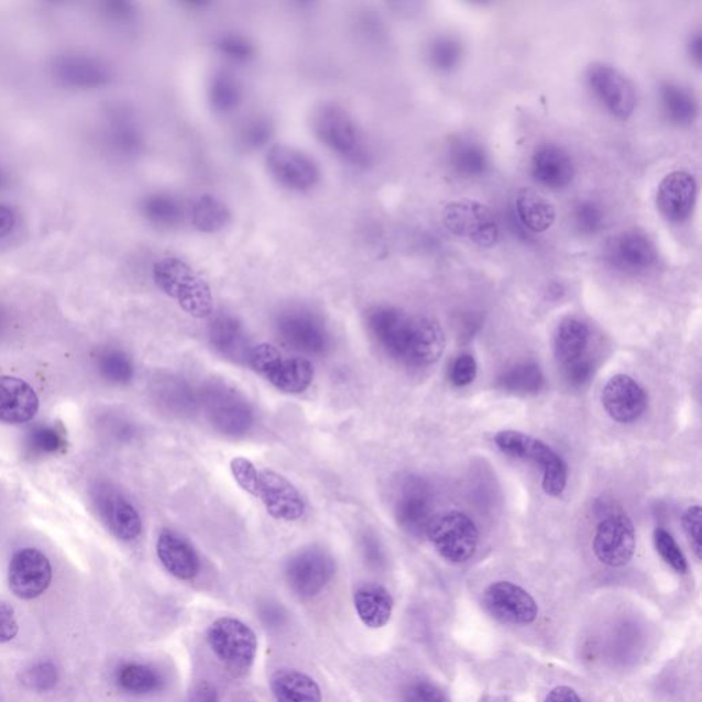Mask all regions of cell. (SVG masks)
<instances>
[{
	"mask_svg": "<svg viewBox=\"0 0 702 702\" xmlns=\"http://www.w3.org/2000/svg\"><path fill=\"white\" fill-rule=\"evenodd\" d=\"M9 184V175L6 174L3 168H0V189L6 188Z\"/></svg>",
	"mask_w": 702,
	"mask_h": 702,
	"instance_id": "60",
	"label": "cell"
},
{
	"mask_svg": "<svg viewBox=\"0 0 702 702\" xmlns=\"http://www.w3.org/2000/svg\"><path fill=\"white\" fill-rule=\"evenodd\" d=\"M311 130L322 146L342 158L344 163L366 168L373 153L359 122L348 109L336 102L316 106L310 117Z\"/></svg>",
	"mask_w": 702,
	"mask_h": 702,
	"instance_id": "2",
	"label": "cell"
},
{
	"mask_svg": "<svg viewBox=\"0 0 702 702\" xmlns=\"http://www.w3.org/2000/svg\"><path fill=\"white\" fill-rule=\"evenodd\" d=\"M688 54L690 59L698 66L701 65L702 61V36L701 31H695L692 36L689 37L688 42Z\"/></svg>",
	"mask_w": 702,
	"mask_h": 702,
	"instance_id": "59",
	"label": "cell"
},
{
	"mask_svg": "<svg viewBox=\"0 0 702 702\" xmlns=\"http://www.w3.org/2000/svg\"><path fill=\"white\" fill-rule=\"evenodd\" d=\"M153 278L155 286L188 316L206 319L213 315V294L209 284L183 260L161 259L153 267Z\"/></svg>",
	"mask_w": 702,
	"mask_h": 702,
	"instance_id": "3",
	"label": "cell"
},
{
	"mask_svg": "<svg viewBox=\"0 0 702 702\" xmlns=\"http://www.w3.org/2000/svg\"><path fill=\"white\" fill-rule=\"evenodd\" d=\"M445 349L446 336L442 326L430 317H416L414 341L405 365L427 368L437 364Z\"/></svg>",
	"mask_w": 702,
	"mask_h": 702,
	"instance_id": "28",
	"label": "cell"
},
{
	"mask_svg": "<svg viewBox=\"0 0 702 702\" xmlns=\"http://www.w3.org/2000/svg\"><path fill=\"white\" fill-rule=\"evenodd\" d=\"M682 527L684 534L692 546L693 553L701 560L702 557V529H701V506L692 505L684 509L682 515Z\"/></svg>",
	"mask_w": 702,
	"mask_h": 702,
	"instance_id": "50",
	"label": "cell"
},
{
	"mask_svg": "<svg viewBox=\"0 0 702 702\" xmlns=\"http://www.w3.org/2000/svg\"><path fill=\"white\" fill-rule=\"evenodd\" d=\"M217 52L222 57L232 61V63L246 64L252 61L255 55V47L248 37L238 35V33H227L219 37L216 42Z\"/></svg>",
	"mask_w": 702,
	"mask_h": 702,
	"instance_id": "48",
	"label": "cell"
},
{
	"mask_svg": "<svg viewBox=\"0 0 702 702\" xmlns=\"http://www.w3.org/2000/svg\"><path fill=\"white\" fill-rule=\"evenodd\" d=\"M698 180L687 171H673L661 178L656 193L660 215L673 224H681L692 216L698 202Z\"/></svg>",
	"mask_w": 702,
	"mask_h": 702,
	"instance_id": "20",
	"label": "cell"
},
{
	"mask_svg": "<svg viewBox=\"0 0 702 702\" xmlns=\"http://www.w3.org/2000/svg\"><path fill=\"white\" fill-rule=\"evenodd\" d=\"M354 608L366 627L382 628L392 618L394 600L381 584L365 583L354 592Z\"/></svg>",
	"mask_w": 702,
	"mask_h": 702,
	"instance_id": "30",
	"label": "cell"
},
{
	"mask_svg": "<svg viewBox=\"0 0 702 702\" xmlns=\"http://www.w3.org/2000/svg\"><path fill=\"white\" fill-rule=\"evenodd\" d=\"M662 114L673 125H690L698 119L699 100L692 89L677 81H662L659 87Z\"/></svg>",
	"mask_w": 702,
	"mask_h": 702,
	"instance_id": "31",
	"label": "cell"
},
{
	"mask_svg": "<svg viewBox=\"0 0 702 702\" xmlns=\"http://www.w3.org/2000/svg\"><path fill=\"white\" fill-rule=\"evenodd\" d=\"M516 215L522 226L535 233L550 230L557 216L553 204L533 189H522L517 194Z\"/></svg>",
	"mask_w": 702,
	"mask_h": 702,
	"instance_id": "37",
	"label": "cell"
},
{
	"mask_svg": "<svg viewBox=\"0 0 702 702\" xmlns=\"http://www.w3.org/2000/svg\"><path fill=\"white\" fill-rule=\"evenodd\" d=\"M494 442L504 454L514 459L531 461L542 470V489L550 497H560L566 492L568 468L562 457L544 440L529 434L505 430L495 434Z\"/></svg>",
	"mask_w": 702,
	"mask_h": 702,
	"instance_id": "6",
	"label": "cell"
},
{
	"mask_svg": "<svg viewBox=\"0 0 702 702\" xmlns=\"http://www.w3.org/2000/svg\"><path fill=\"white\" fill-rule=\"evenodd\" d=\"M188 219L195 230L202 233H219L232 220L231 209L224 200L211 194L199 195L188 209Z\"/></svg>",
	"mask_w": 702,
	"mask_h": 702,
	"instance_id": "36",
	"label": "cell"
},
{
	"mask_svg": "<svg viewBox=\"0 0 702 702\" xmlns=\"http://www.w3.org/2000/svg\"><path fill=\"white\" fill-rule=\"evenodd\" d=\"M366 326L379 349L405 365L414 341L416 316L395 306L381 305L370 310Z\"/></svg>",
	"mask_w": 702,
	"mask_h": 702,
	"instance_id": "10",
	"label": "cell"
},
{
	"mask_svg": "<svg viewBox=\"0 0 702 702\" xmlns=\"http://www.w3.org/2000/svg\"><path fill=\"white\" fill-rule=\"evenodd\" d=\"M484 608L498 622L527 626L538 617V604L527 590L508 581L490 584L483 593Z\"/></svg>",
	"mask_w": 702,
	"mask_h": 702,
	"instance_id": "18",
	"label": "cell"
},
{
	"mask_svg": "<svg viewBox=\"0 0 702 702\" xmlns=\"http://www.w3.org/2000/svg\"><path fill=\"white\" fill-rule=\"evenodd\" d=\"M545 702H582V700L572 688L557 687L546 695Z\"/></svg>",
	"mask_w": 702,
	"mask_h": 702,
	"instance_id": "58",
	"label": "cell"
},
{
	"mask_svg": "<svg viewBox=\"0 0 702 702\" xmlns=\"http://www.w3.org/2000/svg\"><path fill=\"white\" fill-rule=\"evenodd\" d=\"M158 560L172 577L180 581H193L200 572V559L197 549L183 535L163 529L157 538Z\"/></svg>",
	"mask_w": 702,
	"mask_h": 702,
	"instance_id": "26",
	"label": "cell"
},
{
	"mask_svg": "<svg viewBox=\"0 0 702 702\" xmlns=\"http://www.w3.org/2000/svg\"><path fill=\"white\" fill-rule=\"evenodd\" d=\"M53 568L46 556L36 549L17 551L9 567V586L15 597L35 600L52 583Z\"/></svg>",
	"mask_w": 702,
	"mask_h": 702,
	"instance_id": "19",
	"label": "cell"
},
{
	"mask_svg": "<svg viewBox=\"0 0 702 702\" xmlns=\"http://www.w3.org/2000/svg\"><path fill=\"white\" fill-rule=\"evenodd\" d=\"M498 386L506 393L537 394L544 386V373L535 362H519L498 377Z\"/></svg>",
	"mask_w": 702,
	"mask_h": 702,
	"instance_id": "41",
	"label": "cell"
},
{
	"mask_svg": "<svg viewBox=\"0 0 702 702\" xmlns=\"http://www.w3.org/2000/svg\"><path fill=\"white\" fill-rule=\"evenodd\" d=\"M590 91L610 114L628 120L637 109L638 95L633 81L610 64L594 63L586 70Z\"/></svg>",
	"mask_w": 702,
	"mask_h": 702,
	"instance_id": "13",
	"label": "cell"
},
{
	"mask_svg": "<svg viewBox=\"0 0 702 702\" xmlns=\"http://www.w3.org/2000/svg\"><path fill=\"white\" fill-rule=\"evenodd\" d=\"M99 370L109 382L116 384L130 383L135 375V368L130 357L119 350L106 351L100 357Z\"/></svg>",
	"mask_w": 702,
	"mask_h": 702,
	"instance_id": "45",
	"label": "cell"
},
{
	"mask_svg": "<svg viewBox=\"0 0 702 702\" xmlns=\"http://www.w3.org/2000/svg\"><path fill=\"white\" fill-rule=\"evenodd\" d=\"M426 535L438 553L453 564H462L476 553L479 529L475 522L460 511L434 515Z\"/></svg>",
	"mask_w": 702,
	"mask_h": 702,
	"instance_id": "9",
	"label": "cell"
},
{
	"mask_svg": "<svg viewBox=\"0 0 702 702\" xmlns=\"http://www.w3.org/2000/svg\"><path fill=\"white\" fill-rule=\"evenodd\" d=\"M208 100L216 114L230 116L235 113L243 102L241 83L228 72H217L209 81Z\"/></svg>",
	"mask_w": 702,
	"mask_h": 702,
	"instance_id": "39",
	"label": "cell"
},
{
	"mask_svg": "<svg viewBox=\"0 0 702 702\" xmlns=\"http://www.w3.org/2000/svg\"><path fill=\"white\" fill-rule=\"evenodd\" d=\"M188 702H219V695L210 683L200 682L193 689Z\"/></svg>",
	"mask_w": 702,
	"mask_h": 702,
	"instance_id": "57",
	"label": "cell"
},
{
	"mask_svg": "<svg viewBox=\"0 0 702 702\" xmlns=\"http://www.w3.org/2000/svg\"><path fill=\"white\" fill-rule=\"evenodd\" d=\"M478 375V362L475 357L471 354H461L457 357L451 365L450 381L457 387L470 386Z\"/></svg>",
	"mask_w": 702,
	"mask_h": 702,
	"instance_id": "51",
	"label": "cell"
},
{
	"mask_svg": "<svg viewBox=\"0 0 702 702\" xmlns=\"http://www.w3.org/2000/svg\"><path fill=\"white\" fill-rule=\"evenodd\" d=\"M230 472L238 486L259 500L272 519L286 523L303 519L306 512L304 495L282 473L261 468L243 456L233 457Z\"/></svg>",
	"mask_w": 702,
	"mask_h": 702,
	"instance_id": "1",
	"label": "cell"
},
{
	"mask_svg": "<svg viewBox=\"0 0 702 702\" xmlns=\"http://www.w3.org/2000/svg\"><path fill=\"white\" fill-rule=\"evenodd\" d=\"M403 702H449L448 695L436 683L416 679L406 684L403 692Z\"/></svg>",
	"mask_w": 702,
	"mask_h": 702,
	"instance_id": "49",
	"label": "cell"
},
{
	"mask_svg": "<svg viewBox=\"0 0 702 702\" xmlns=\"http://www.w3.org/2000/svg\"><path fill=\"white\" fill-rule=\"evenodd\" d=\"M442 219L446 230L478 246L492 248L498 242L497 220L486 205L476 200H453L445 206Z\"/></svg>",
	"mask_w": 702,
	"mask_h": 702,
	"instance_id": "11",
	"label": "cell"
},
{
	"mask_svg": "<svg viewBox=\"0 0 702 702\" xmlns=\"http://www.w3.org/2000/svg\"><path fill=\"white\" fill-rule=\"evenodd\" d=\"M590 342V328L579 317H566L557 326L555 333V354L562 366L586 355Z\"/></svg>",
	"mask_w": 702,
	"mask_h": 702,
	"instance_id": "35",
	"label": "cell"
},
{
	"mask_svg": "<svg viewBox=\"0 0 702 702\" xmlns=\"http://www.w3.org/2000/svg\"><path fill=\"white\" fill-rule=\"evenodd\" d=\"M562 368H564L567 382L570 383L571 386L575 387L586 384L590 379H592L594 372L593 362L588 359V355H584L582 359L573 361L571 364H567Z\"/></svg>",
	"mask_w": 702,
	"mask_h": 702,
	"instance_id": "52",
	"label": "cell"
},
{
	"mask_svg": "<svg viewBox=\"0 0 702 702\" xmlns=\"http://www.w3.org/2000/svg\"><path fill=\"white\" fill-rule=\"evenodd\" d=\"M275 328L281 341L295 353L320 357L331 348V333L321 316L314 310L294 306L277 315Z\"/></svg>",
	"mask_w": 702,
	"mask_h": 702,
	"instance_id": "7",
	"label": "cell"
},
{
	"mask_svg": "<svg viewBox=\"0 0 702 702\" xmlns=\"http://www.w3.org/2000/svg\"><path fill=\"white\" fill-rule=\"evenodd\" d=\"M50 70L57 85L80 91L108 87L114 79L113 68L105 59L81 52L55 55Z\"/></svg>",
	"mask_w": 702,
	"mask_h": 702,
	"instance_id": "14",
	"label": "cell"
},
{
	"mask_svg": "<svg viewBox=\"0 0 702 702\" xmlns=\"http://www.w3.org/2000/svg\"><path fill=\"white\" fill-rule=\"evenodd\" d=\"M37 410L39 397L30 384L19 377L0 376V423L24 425Z\"/></svg>",
	"mask_w": 702,
	"mask_h": 702,
	"instance_id": "27",
	"label": "cell"
},
{
	"mask_svg": "<svg viewBox=\"0 0 702 702\" xmlns=\"http://www.w3.org/2000/svg\"><path fill=\"white\" fill-rule=\"evenodd\" d=\"M265 164L273 180L288 191L309 193L321 182L319 164L310 155L287 144H275L270 147L265 155Z\"/></svg>",
	"mask_w": 702,
	"mask_h": 702,
	"instance_id": "12",
	"label": "cell"
},
{
	"mask_svg": "<svg viewBox=\"0 0 702 702\" xmlns=\"http://www.w3.org/2000/svg\"><path fill=\"white\" fill-rule=\"evenodd\" d=\"M208 643L222 665L235 676L248 672L257 656L255 633L246 623L235 617H220L211 623Z\"/></svg>",
	"mask_w": 702,
	"mask_h": 702,
	"instance_id": "8",
	"label": "cell"
},
{
	"mask_svg": "<svg viewBox=\"0 0 702 702\" xmlns=\"http://www.w3.org/2000/svg\"><path fill=\"white\" fill-rule=\"evenodd\" d=\"M333 557L321 548L300 550L288 560L286 581L300 597H315L327 588L336 575Z\"/></svg>",
	"mask_w": 702,
	"mask_h": 702,
	"instance_id": "16",
	"label": "cell"
},
{
	"mask_svg": "<svg viewBox=\"0 0 702 702\" xmlns=\"http://www.w3.org/2000/svg\"><path fill=\"white\" fill-rule=\"evenodd\" d=\"M573 227L584 237H592L603 230L605 211L603 206L592 199H583L572 210Z\"/></svg>",
	"mask_w": 702,
	"mask_h": 702,
	"instance_id": "43",
	"label": "cell"
},
{
	"mask_svg": "<svg viewBox=\"0 0 702 702\" xmlns=\"http://www.w3.org/2000/svg\"><path fill=\"white\" fill-rule=\"evenodd\" d=\"M19 634V622H17L13 606L0 601V644L10 643Z\"/></svg>",
	"mask_w": 702,
	"mask_h": 702,
	"instance_id": "54",
	"label": "cell"
},
{
	"mask_svg": "<svg viewBox=\"0 0 702 702\" xmlns=\"http://www.w3.org/2000/svg\"><path fill=\"white\" fill-rule=\"evenodd\" d=\"M102 11L109 20L116 22H130L135 19V6L128 2H106Z\"/></svg>",
	"mask_w": 702,
	"mask_h": 702,
	"instance_id": "55",
	"label": "cell"
},
{
	"mask_svg": "<svg viewBox=\"0 0 702 702\" xmlns=\"http://www.w3.org/2000/svg\"><path fill=\"white\" fill-rule=\"evenodd\" d=\"M659 252L648 233L640 230H627L612 241L608 249L611 264L617 270L629 273L648 271L656 264Z\"/></svg>",
	"mask_w": 702,
	"mask_h": 702,
	"instance_id": "23",
	"label": "cell"
},
{
	"mask_svg": "<svg viewBox=\"0 0 702 702\" xmlns=\"http://www.w3.org/2000/svg\"><path fill=\"white\" fill-rule=\"evenodd\" d=\"M28 450L33 456H52L65 446L64 432L57 427L39 425L33 427L26 439Z\"/></svg>",
	"mask_w": 702,
	"mask_h": 702,
	"instance_id": "44",
	"label": "cell"
},
{
	"mask_svg": "<svg viewBox=\"0 0 702 702\" xmlns=\"http://www.w3.org/2000/svg\"><path fill=\"white\" fill-rule=\"evenodd\" d=\"M19 216L9 205L0 204V241L11 235L15 230Z\"/></svg>",
	"mask_w": 702,
	"mask_h": 702,
	"instance_id": "56",
	"label": "cell"
},
{
	"mask_svg": "<svg viewBox=\"0 0 702 702\" xmlns=\"http://www.w3.org/2000/svg\"><path fill=\"white\" fill-rule=\"evenodd\" d=\"M448 158L451 169L464 178L482 177L490 168L486 149L471 138H456L450 143Z\"/></svg>",
	"mask_w": 702,
	"mask_h": 702,
	"instance_id": "34",
	"label": "cell"
},
{
	"mask_svg": "<svg viewBox=\"0 0 702 702\" xmlns=\"http://www.w3.org/2000/svg\"><path fill=\"white\" fill-rule=\"evenodd\" d=\"M100 519L114 537L130 542L143 531V522L135 505L116 490H99L97 497Z\"/></svg>",
	"mask_w": 702,
	"mask_h": 702,
	"instance_id": "24",
	"label": "cell"
},
{
	"mask_svg": "<svg viewBox=\"0 0 702 702\" xmlns=\"http://www.w3.org/2000/svg\"><path fill=\"white\" fill-rule=\"evenodd\" d=\"M432 511V497L427 483L420 478L405 481L395 500L394 515L398 526L415 537L426 535L428 525L436 515Z\"/></svg>",
	"mask_w": 702,
	"mask_h": 702,
	"instance_id": "21",
	"label": "cell"
},
{
	"mask_svg": "<svg viewBox=\"0 0 702 702\" xmlns=\"http://www.w3.org/2000/svg\"><path fill=\"white\" fill-rule=\"evenodd\" d=\"M273 128L272 121L266 117H255V119L249 120L246 124L239 131L238 143L239 146L248 150V152H254L266 146L272 141Z\"/></svg>",
	"mask_w": 702,
	"mask_h": 702,
	"instance_id": "46",
	"label": "cell"
},
{
	"mask_svg": "<svg viewBox=\"0 0 702 702\" xmlns=\"http://www.w3.org/2000/svg\"><path fill=\"white\" fill-rule=\"evenodd\" d=\"M141 213L154 227L175 228L182 224L186 209L175 195L153 193L142 199Z\"/></svg>",
	"mask_w": 702,
	"mask_h": 702,
	"instance_id": "38",
	"label": "cell"
},
{
	"mask_svg": "<svg viewBox=\"0 0 702 702\" xmlns=\"http://www.w3.org/2000/svg\"><path fill=\"white\" fill-rule=\"evenodd\" d=\"M199 408L216 432L228 438L248 436L254 426V410L249 399L224 382H210L198 394Z\"/></svg>",
	"mask_w": 702,
	"mask_h": 702,
	"instance_id": "5",
	"label": "cell"
},
{
	"mask_svg": "<svg viewBox=\"0 0 702 702\" xmlns=\"http://www.w3.org/2000/svg\"><path fill=\"white\" fill-rule=\"evenodd\" d=\"M654 544L657 553L679 575H684L689 571L687 556L673 539L672 535L665 528H656L654 533Z\"/></svg>",
	"mask_w": 702,
	"mask_h": 702,
	"instance_id": "47",
	"label": "cell"
},
{
	"mask_svg": "<svg viewBox=\"0 0 702 702\" xmlns=\"http://www.w3.org/2000/svg\"><path fill=\"white\" fill-rule=\"evenodd\" d=\"M577 168L571 154L555 143L540 144L533 154L531 175L546 188L562 189L575 177Z\"/></svg>",
	"mask_w": 702,
	"mask_h": 702,
	"instance_id": "25",
	"label": "cell"
},
{
	"mask_svg": "<svg viewBox=\"0 0 702 702\" xmlns=\"http://www.w3.org/2000/svg\"><path fill=\"white\" fill-rule=\"evenodd\" d=\"M25 683L35 689H48L57 683V671L52 665L42 662L28 670L25 673Z\"/></svg>",
	"mask_w": 702,
	"mask_h": 702,
	"instance_id": "53",
	"label": "cell"
},
{
	"mask_svg": "<svg viewBox=\"0 0 702 702\" xmlns=\"http://www.w3.org/2000/svg\"><path fill=\"white\" fill-rule=\"evenodd\" d=\"M604 409L612 420L629 425L640 419L648 408L645 390L632 376H612L601 393Z\"/></svg>",
	"mask_w": 702,
	"mask_h": 702,
	"instance_id": "22",
	"label": "cell"
},
{
	"mask_svg": "<svg viewBox=\"0 0 702 702\" xmlns=\"http://www.w3.org/2000/svg\"><path fill=\"white\" fill-rule=\"evenodd\" d=\"M209 342L217 353L227 359H246L248 333L242 321L230 314H219L213 317L209 326Z\"/></svg>",
	"mask_w": 702,
	"mask_h": 702,
	"instance_id": "29",
	"label": "cell"
},
{
	"mask_svg": "<svg viewBox=\"0 0 702 702\" xmlns=\"http://www.w3.org/2000/svg\"><path fill=\"white\" fill-rule=\"evenodd\" d=\"M246 361L250 370L283 394H304L315 381L314 362L304 355L286 353L270 343L250 348Z\"/></svg>",
	"mask_w": 702,
	"mask_h": 702,
	"instance_id": "4",
	"label": "cell"
},
{
	"mask_svg": "<svg viewBox=\"0 0 702 702\" xmlns=\"http://www.w3.org/2000/svg\"><path fill=\"white\" fill-rule=\"evenodd\" d=\"M462 57H464V47L454 36H438L428 44V63L438 72L454 70L461 64Z\"/></svg>",
	"mask_w": 702,
	"mask_h": 702,
	"instance_id": "42",
	"label": "cell"
},
{
	"mask_svg": "<svg viewBox=\"0 0 702 702\" xmlns=\"http://www.w3.org/2000/svg\"><path fill=\"white\" fill-rule=\"evenodd\" d=\"M593 550L595 557L605 566H627L635 551V528L632 519L621 511L606 515L595 528Z\"/></svg>",
	"mask_w": 702,
	"mask_h": 702,
	"instance_id": "17",
	"label": "cell"
},
{
	"mask_svg": "<svg viewBox=\"0 0 702 702\" xmlns=\"http://www.w3.org/2000/svg\"><path fill=\"white\" fill-rule=\"evenodd\" d=\"M276 702H321V690L314 678L297 670H278L271 678Z\"/></svg>",
	"mask_w": 702,
	"mask_h": 702,
	"instance_id": "33",
	"label": "cell"
},
{
	"mask_svg": "<svg viewBox=\"0 0 702 702\" xmlns=\"http://www.w3.org/2000/svg\"><path fill=\"white\" fill-rule=\"evenodd\" d=\"M155 399L161 408L176 417L191 416L199 408L198 394L183 377L165 376L160 379L154 388Z\"/></svg>",
	"mask_w": 702,
	"mask_h": 702,
	"instance_id": "32",
	"label": "cell"
},
{
	"mask_svg": "<svg viewBox=\"0 0 702 702\" xmlns=\"http://www.w3.org/2000/svg\"><path fill=\"white\" fill-rule=\"evenodd\" d=\"M106 153L116 160L128 161L143 153L144 136L135 113L127 106H110L99 132Z\"/></svg>",
	"mask_w": 702,
	"mask_h": 702,
	"instance_id": "15",
	"label": "cell"
},
{
	"mask_svg": "<svg viewBox=\"0 0 702 702\" xmlns=\"http://www.w3.org/2000/svg\"><path fill=\"white\" fill-rule=\"evenodd\" d=\"M116 682L128 694L149 695L163 689L164 679L153 667L127 662L117 670Z\"/></svg>",
	"mask_w": 702,
	"mask_h": 702,
	"instance_id": "40",
	"label": "cell"
}]
</instances>
